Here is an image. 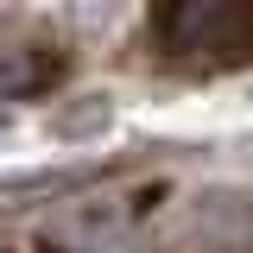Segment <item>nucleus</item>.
Returning <instances> with one entry per match:
<instances>
[{
  "label": "nucleus",
  "mask_w": 253,
  "mask_h": 253,
  "mask_svg": "<svg viewBox=\"0 0 253 253\" xmlns=\"http://www.w3.org/2000/svg\"><path fill=\"white\" fill-rule=\"evenodd\" d=\"M152 32L184 51V57H203V51H241L253 38V6H234V0H190V6H165L152 19Z\"/></svg>",
  "instance_id": "nucleus-1"
},
{
  "label": "nucleus",
  "mask_w": 253,
  "mask_h": 253,
  "mask_svg": "<svg viewBox=\"0 0 253 253\" xmlns=\"http://www.w3.org/2000/svg\"><path fill=\"white\" fill-rule=\"evenodd\" d=\"M44 83H51V57H44V44H32V38H6V32H0V101L38 95Z\"/></svg>",
  "instance_id": "nucleus-2"
},
{
  "label": "nucleus",
  "mask_w": 253,
  "mask_h": 253,
  "mask_svg": "<svg viewBox=\"0 0 253 253\" xmlns=\"http://www.w3.org/2000/svg\"><path fill=\"white\" fill-rule=\"evenodd\" d=\"M247 253H253V247H247Z\"/></svg>",
  "instance_id": "nucleus-3"
}]
</instances>
